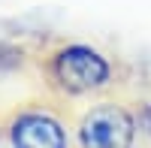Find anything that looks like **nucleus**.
<instances>
[{"label": "nucleus", "instance_id": "obj_1", "mask_svg": "<svg viewBox=\"0 0 151 148\" xmlns=\"http://www.w3.org/2000/svg\"><path fill=\"white\" fill-rule=\"evenodd\" d=\"M42 79L58 100H85L118 88L124 67L91 42H58L40 57Z\"/></svg>", "mask_w": 151, "mask_h": 148}, {"label": "nucleus", "instance_id": "obj_2", "mask_svg": "<svg viewBox=\"0 0 151 148\" xmlns=\"http://www.w3.org/2000/svg\"><path fill=\"white\" fill-rule=\"evenodd\" d=\"M142 139V112L121 100H94L73 124L76 148H136Z\"/></svg>", "mask_w": 151, "mask_h": 148}, {"label": "nucleus", "instance_id": "obj_3", "mask_svg": "<svg viewBox=\"0 0 151 148\" xmlns=\"http://www.w3.org/2000/svg\"><path fill=\"white\" fill-rule=\"evenodd\" d=\"M3 136L9 148H70L64 112L52 103H24L6 118Z\"/></svg>", "mask_w": 151, "mask_h": 148}, {"label": "nucleus", "instance_id": "obj_4", "mask_svg": "<svg viewBox=\"0 0 151 148\" xmlns=\"http://www.w3.org/2000/svg\"><path fill=\"white\" fill-rule=\"evenodd\" d=\"M0 133H3V127H0Z\"/></svg>", "mask_w": 151, "mask_h": 148}]
</instances>
